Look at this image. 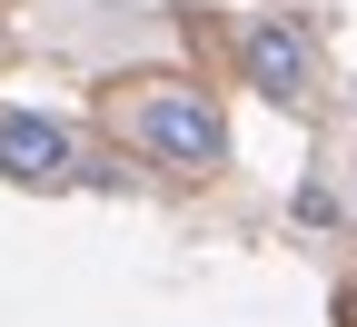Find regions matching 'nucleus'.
Wrapping results in <instances>:
<instances>
[{"instance_id": "1", "label": "nucleus", "mask_w": 357, "mask_h": 327, "mask_svg": "<svg viewBox=\"0 0 357 327\" xmlns=\"http://www.w3.org/2000/svg\"><path fill=\"white\" fill-rule=\"evenodd\" d=\"M109 149H129L139 169H159V178H218L229 169V109H218V89L208 79H178V70H149V79H119L109 89Z\"/></svg>"}, {"instance_id": "2", "label": "nucleus", "mask_w": 357, "mask_h": 327, "mask_svg": "<svg viewBox=\"0 0 357 327\" xmlns=\"http://www.w3.org/2000/svg\"><path fill=\"white\" fill-rule=\"evenodd\" d=\"M0 189H20V199H70V189H89V129L60 119V109L0 100Z\"/></svg>"}, {"instance_id": "3", "label": "nucleus", "mask_w": 357, "mask_h": 327, "mask_svg": "<svg viewBox=\"0 0 357 327\" xmlns=\"http://www.w3.org/2000/svg\"><path fill=\"white\" fill-rule=\"evenodd\" d=\"M229 60H238V79L258 100H278V109L318 100V40H307L298 10H238L229 20Z\"/></svg>"}, {"instance_id": "4", "label": "nucleus", "mask_w": 357, "mask_h": 327, "mask_svg": "<svg viewBox=\"0 0 357 327\" xmlns=\"http://www.w3.org/2000/svg\"><path fill=\"white\" fill-rule=\"evenodd\" d=\"M288 218L307 228V238H328V228H337L347 208H337V189H328V178H298V189H288Z\"/></svg>"}]
</instances>
